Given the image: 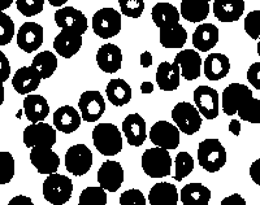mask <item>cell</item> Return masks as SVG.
Listing matches in <instances>:
<instances>
[{"label":"cell","mask_w":260,"mask_h":205,"mask_svg":"<svg viewBox=\"0 0 260 205\" xmlns=\"http://www.w3.org/2000/svg\"><path fill=\"white\" fill-rule=\"evenodd\" d=\"M120 11L126 17L139 18L145 11V2L143 0H118Z\"/></svg>","instance_id":"60d3db41"},{"label":"cell","mask_w":260,"mask_h":205,"mask_svg":"<svg viewBox=\"0 0 260 205\" xmlns=\"http://www.w3.org/2000/svg\"><path fill=\"white\" fill-rule=\"evenodd\" d=\"M8 205H34V204H32L30 197L24 196V195H18V196L13 197V199L9 201Z\"/></svg>","instance_id":"c3c4849f"},{"label":"cell","mask_w":260,"mask_h":205,"mask_svg":"<svg viewBox=\"0 0 260 205\" xmlns=\"http://www.w3.org/2000/svg\"><path fill=\"white\" fill-rule=\"evenodd\" d=\"M73 193L72 179L62 174H48L43 182V196L50 204L64 205L71 200Z\"/></svg>","instance_id":"277c9868"},{"label":"cell","mask_w":260,"mask_h":205,"mask_svg":"<svg viewBox=\"0 0 260 205\" xmlns=\"http://www.w3.org/2000/svg\"><path fill=\"white\" fill-rule=\"evenodd\" d=\"M92 30L99 38L110 39L121 30V13L115 8H102L92 16Z\"/></svg>","instance_id":"8992f818"},{"label":"cell","mask_w":260,"mask_h":205,"mask_svg":"<svg viewBox=\"0 0 260 205\" xmlns=\"http://www.w3.org/2000/svg\"><path fill=\"white\" fill-rule=\"evenodd\" d=\"M122 131L127 143L133 147H141L147 138L146 121L138 113H132L122 122Z\"/></svg>","instance_id":"ffe728a7"},{"label":"cell","mask_w":260,"mask_h":205,"mask_svg":"<svg viewBox=\"0 0 260 205\" xmlns=\"http://www.w3.org/2000/svg\"><path fill=\"white\" fill-rule=\"evenodd\" d=\"M245 12V0H213V15L220 22H234Z\"/></svg>","instance_id":"603a6c76"},{"label":"cell","mask_w":260,"mask_h":205,"mask_svg":"<svg viewBox=\"0 0 260 205\" xmlns=\"http://www.w3.org/2000/svg\"><path fill=\"white\" fill-rule=\"evenodd\" d=\"M245 31L251 39L260 37V11H252L245 17Z\"/></svg>","instance_id":"b9f144b4"},{"label":"cell","mask_w":260,"mask_h":205,"mask_svg":"<svg viewBox=\"0 0 260 205\" xmlns=\"http://www.w3.org/2000/svg\"><path fill=\"white\" fill-rule=\"evenodd\" d=\"M52 7H62L65 3H68V0H47Z\"/></svg>","instance_id":"db71d44e"},{"label":"cell","mask_w":260,"mask_h":205,"mask_svg":"<svg viewBox=\"0 0 260 205\" xmlns=\"http://www.w3.org/2000/svg\"><path fill=\"white\" fill-rule=\"evenodd\" d=\"M15 37V22L4 11H0V46H6L12 42Z\"/></svg>","instance_id":"f35d334b"},{"label":"cell","mask_w":260,"mask_h":205,"mask_svg":"<svg viewBox=\"0 0 260 205\" xmlns=\"http://www.w3.org/2000/svg\"><path fill=\"white\" fill-rule=\"evenodd\" d=\"M80 205H106L107 193L103 187H87L81 192Z\"/></svg>","instance_id":"d590c367"},{"label":"cell","mask_w":260,"mask_h":205,"mask_svg":"<svg viewBox=\"0 0 260 205\" xmlns=\"http://www.w3.org/2000/svg\"><path fill=\"white\" fill-rule=\"evenodd\" d=\"M31 65L41 73L42 79H47L52 77V74L57 69V57L50 51H43L36 55Z\"/></svg>","instance_id":"836d02e7"},{"label":"cell","mask_w":260,"mask_h":205,"mask_svg":"<svg viewBox=\"0 0 260 205\" xmlns=\"http://www.w3.org/2000/svg\"><path fill=\"white\" fill-rule=\"evenodd\" d=\"M150 205H177L178 192L175 185L169 182H160L152 186L148 193Z\"/></svg>","instance_id":"4316f807"},{"label":"cell","mask_w":260,"mask_h":205,"mask_svg":"<svg viewBox=\"0 0 260 205\" xmlns=\"http://www.w3.org/2000/svg\"><path fill=\"white\" fill-rule=\"evenodd\" d=\"M176 165V181L181 182L183 178H186L194 169V160L187 152H180L175 158Z\"/></svg>","instance_id":"74e56055"},{"label":"cell","mask_w":260,"mask_h":205,"mask_svg":"<svg viewBox=\"0 0 260 205\" xmlns=\"http://www.w3.org/2000/svg\"><path fill=\"white\" fill-rule=\"evenodd\" d=\"M11 76V65H9V60L4 52L0 51V81L6 82L7 79Z\"/></svg>","instance_id":"f6af8a7d"},{"label":"cell","mask_w":260,"mask_h":205,"mask_svg":"<svg viewBox=\"0 0 260 205\" xmlns=\"http://www.w3.org/2000/svg\"><path fill=\"white\" fill-rule=\"evenodd\" d=\"M207 2H208V3H211V2H212V0H207Z\"/></svg>","instance_id":"6f0895ef"},{"label":"cell","mask_w":260,"mask_h":205,"mask_svg":"<svg viewBox=\"0 0 260 205\" xmlns=\"http://www.w3.org/2000/svg\"><path fill=\"white\" fill-rule=\"evenodd\" d=\"M142 169L151 178L168 177L172 169V157L168 150L157 146L146 150L142 155Z\"/></svg>","instance_id":"3957f363"},{"label":"cell","mask_w":260,"mask_h":205,"mask_svg":"<svg viewBox=\"0 0 260 205\" xmlns=\"http://www.w3.org/2000/svg\"><path fill=\"white\" fill-rule=\"evenodd\" d=\"M231 71V61L222 53H211L204 60V76L210 81H220L225 78Z\"/></svg>","instance_id":"d4e9b609"},{"label":"cell","mask_w":260,"mask_h":205,"mask_svg":"<svg viewBox=\"0 0 260 205\" xmlns=\"http://www.w3.org/2000/svg\"><path fill=\"white\" fill-rule=\"evenodd\" d=\"M4 82L0 81V106L4 102V96H6V90H4Z\"/></svg>","instance_id":"11a10c76"},{"label":"cell","mask_w":260,"mask_h":205,"mask_svg":"<svg viewBox=\"0 0 260 205\" xmlns=\"http://www.w3.org/2000/svg\"><path fill=\"white\" fill-rule=\"evenodd\" d=\"M24 113L31 123L41 122L50 115V106L42 95H27L24 99Z\"/></svg>","instance_id":"83f0119b"},{"label":"cell","mask_w":260,"mask_h":205,"mask_svg":"<svg viewBox=\"0 0 260 205\" xmlns=\"http://www.w3.org/2000/svg\"><path fill=\"white\" fill-rule=\"evenodd\" d=\"M150 141L166 150H176L180 146V129L168 121H157L150 130Z\"/></svg>","instance_id":"9c48e42d"},{"label":"cell","mask_w":260,"mask_h":205,"mask_svg":"<svg viewBox=\"0 0 260 205\" xmlns=\"http://www.w3.org/2000/svg\"><path fill=\"white\" fill-rule=\"evenodd\" d=\"M197 109L206 120H215L219 116V92L210 86H199L194 91Z\"/></svg>","instance_id":"30bf717a"},{"label":"cell","mask_w":260,"mask_h":205,"mask_svg":"<svg viewBox=\"0 0 260 205\" xmlns=\"http://www.w3.org/2000/svg\"><path fill=\"white\" fill-rule=\"evenodd\" d=\"M250 177L257 186H260V158H257L250 166Z\"/></svg>","instance_id":"7dc6e473"},{"label":"cell","mask_w":260,"mask_h":205,"mask_svg":"<svg viewBox=\"0 0 260 205\" xmlns=\"http://www.w3.org/2000/svg\"><path fill=\"white\" fill-rule=\"evenodd\" d=\"M159 41L164 48H182L187 41V31L180 22L160 27Z\"/></svg>","instance_id":"f1b7e54d"},{"label":"cell","mask_w":260,"mask_h":205,"mask_svg":"<svg viewBox=\"0 0 260 205\" xmlns=\"http://www.w3.org/2000/svg\"><path fill=\"white\" fill-rule=\"evenodd\" d=\"M175 62L178 64L181 74L186 81H194L201 77L202 59L198 52L192 50H183L175 57Z\"/></svg>","instance_id":"44dd1931"},{"label":"cell","mask_w":260,"mask_h":205,"mask_svg":"<svg viewBox=\"0 0 260 205\" xmlns=\"http://www.w3.org/2000/svg\"><path fill=\"white\" fill-rule=\"evenodd\" d=\"M252 97V91L242 83H231L222 91V111L225 115L234 116L237 111Z\"/></svg>","instance_id":"8fae6325"},{"label":"cell","mask_w":260,"mask_h":205,"mask_svg":"<svg viewBox=\"0 0 260 205\" xmlns=\"http://www.w3.org/2000/svg\"><path fill=\"white\" fill-rule=\"evenodd\" d=\"M141 65L143 67H150L152 65V55L148 51H146V52L141 55Z\"/></svg>","instance_id":"681fc988"},{"label":"cell","mask_w":260,"mask_h":205,"mask_svg":"<svg viewBox=\"0 0 260 205\" xmlns=\"http://www.w3.org/2000/svg\"><path fill=\"white\" fill-rule=\"evenodd\" d=\"M198 162L208 173H216L226 164V151L216 138L204 139L198 146Z\"/></svg>","instance_id":"7a4b0ae2"},{"label":"cell","mask_w":260,"mask_h":205,"mask_svg":"<svg viewBox=\"0 0 260 205\" xmlns=\"http://www.w3.org/2000/svg\"><path fill=\"white\" fill-rule=\"evenodd\" d=\"M16 164L12 153L0 152V185H7L15 177Z\"/></svg>","instance_id":"8d00e7d4"},{"label":"cell","mask_w":260,"mask_h":205,"mask_svg":"<svg viewBox=\"0 0 260 205\" xmlns=\"http://www.w3.org/2000/svg\"><path fill=\"white\" fill-rule=\"evenodd\" d=\"M96 62L104 73L113 74L120 71L122 62V52L116 44H103L96 52Z\"/></svg>","instance_id":"d6986e66"},{"label":"cell","mask_w":260,"mask_h":205,"mask_svg":"<svg viewBox=\"0 0 260 205\" xmlns=\"http://www.w3.org/2000/svg\"><path fill=\"white\" fill-rule=\"evenodd\" d=\"M172 118L180 131L186 135L198 132L202 127V122H203V118L198 109L192 107L191 102L189 101H181L176 104L172 111Z\"/></svg>","instance_id":"5b68a950"},{"label":"cell","mask_w":260,"mask_h":205,"mask_svg":"<svg viewBox=\"0 0 260 205\" xmlns=\"http://www.w3.org/2000/svg\"><path fill=\"white\" fill-rule=\"evenodd\" d=\"M180 15L189 22H203L210 15V3L207 0H182Z\"/></svg>","instance_id":"f546056e"},{"label":"cell","mask_w":260,"mask_h":205,"mask_svg":"<svg viewBox=\"0 0 260 205\" xmlns=\"http://www.w3.org/2000/svg\"><path fill=\"white\" fill-rule=\"evenodd\" d=\"M24 144L27 148H32L36 146L52 147L56 143V129L50 126L48 123L36 122L31 123L24 130Z\"/></svg>","instance_id":"ba28073f"},{"label":"cell","mask_w":260,"mask_h":205,"mask_svg":"<svg viewBox=\"0 0 260 205\" xmlns=\"http://www.w3.org/2000/svg\"><path fill=\"white\" fill-rule=\"evenodd\" d=\"M18 12L25 17H32L43 11L45 0H16Z\"/></svg>","instance_id":"ab89813d"},{"label":"cell","mask_w":260,"mask_h":205,"mask_svg":"<svg viewBox=\"0 0 260 205\" xmlns=\"http://www.w3.org/2000/svg\"><path fill=\"white\" fill-rule=\"evenodd\" d=\"M92 152L85 144H76L65 153V167L76 177L85 176L92 166Z\"/></svg>","instance_id":"52a82bcc"},{"label":"cell","mask_w":260,"mask_h":205,"mask_svg":"<svg viewBox=\"0 0 260 205\" xmlns=\"http://www.w3.org/2000/svg\"><path fill=\"white\" fill-rule=\"evenodd\" d=\"M55 22L61 29H72L81 36L87 30V18L74 7H64L55 12Z\"/></svg>","instance_id":"e0dca14e"},{"label":"cell","mask_w":260,"mask_h":205,"mask_svg":"<svg viewBox=\"0 0 260 205\" xmlns=\"http://www.w3.org/2000/svg\"><path fill=\"white\" fill-rule=\"evenodd\" d=\"M219 42V29L213 24H201L192 34V46L198 51L207 52Z\"/></svg>","instance_id":"484cf974"},{"label":"cell","mask_w":260,"mask_h":205,"mask_svg":"<svg viewBox=\"0 0 260 205\" xmlns=\"http://www.w3.org/2000/svg\"><path fill=\"white\" fill-rule=\"evenodd\" d=\"M152 21L157 27H164L168 25L178 24L180 22V12L175 6L171 3H157L151 11Z\"/></svg>","instance_id":"d6a6232c"},{"label":"cell","mask_w":260,"mask_h":205,"mask_svg":"<svg viewBox=\"0 0 260 205\" xmlns=\"http://www.w3.org/2000/svg\"><path fill=\"white\" fill-rule=\"evenodd\" d=\"M78 107L86 122H96L106 112V101L99 91H85L78 100Z\"/></svg>","instance_id":"7c38bea8"},{"label":"cell","mask_w":260,"mask_h":205,"mask_svg":"<svg viewBox=\"0 0 260 205\" xmlns=\"http://www.w3.org/2000/svg\"><path fill=\"white\" fill-rule=\"evenodd\" d=\"M124 182V169L121 164L112 160H107L98 170V183L108 192L120 190Z\"/></svg>","instance_id":"5bb4252c"},{"label":"cell","mask_w":260,"mask_h":205,"mask_svg":"<svg viewBox=\"0 0 260 205\" xmlns=\"http://www.w3.org/2000/svg\"><path fill=\"white\" fill-rule=\"evenodd\" d=\"M154 91V85L151 82H143L141 85V92L142 94H151Z\"/></svg>","instance_id":"816d5d0a"},{"label":"cell","mask_w":260,"mask_h":205,"mask_svg":"<svg viewBox=\"0 0 260 205\" xmlns=\"http://www.w3.org/2000/svg\"><path fill=\"white\" fill-rule=\"evenodd\" d=\"M221 205H246V200L240 193H233L231 196L225 197L221 201Z\"/></svg>","instance_id":"bcb514c9"},{"label":"cell","mask_w":260,"mask_h":205,"mask_svg":"<svg viewBox=\"0 0 260 205\" xmlns=\"http://www.w3.org/2000/svg\"><path fill=\"white\" fill-rule=\"evenodd\" d=\"M257 55L260 56V41H259V43H257Z\"/></svg>","instance_id":"9f6ffc18"},{"label":"cell","mask_w":260,"mask_h":205,"mask_svg":"<svg viewBox=\"0 0 260 205\" xmlns=\"http://www.w3.org/2000/svg\"><path fill=\"white\" fill-rule=\"evenodd\" d=\"M237 115L240 116L242 121L250 123H260V100L250 97L247 101L237 111Z\"/></svg>","instance_id":"e575fe53"},{"label":"cell","mask_w":260,"mask_h":205,"mask_svg":"<svg viewBox=\"0 0 260 205\" xmlns=\"http://www.w3.org/2000/svg\"><path fill=\"white\" fill-rule=\"evenodd\" d=\"M15 0H0V11H6L9 7L12 6Z\"/></svg>","instance_id":"f5cc1de1"},{"label":"cell","mask_w":260,"mask_h":205,"mask_svg":"<svg viewBox=\"0 0 260 205\" xmlns=\"http://www.w3.org/2000/svg\"><path fill=\"white\" fill-rule=\"evenodd\" d=\"M43 44V27L37 22H25L17 32V46L26 53L38 50Z\"/></svg>","instance_id":"9a60e30c"},{"label":"cell","mask_w":260,"mask_h":205,"mask_svg":"<svg viewBox=\"0 0 260 205\" xmlns=\"http://www.w3.org/2000/svg\"><path fill=\"white\" fill-rule=\"evenodd\" d=\"M229 131L232 134H234L236 136H238L241 132V123L238 120H232L231 123H229Z\"/></svg>","instance_id":"f907efd6"},{"label":"cell","mask_w":260,"mask_h":205,"mask_svg":"<svg viewBox=\"0 0 260 205\" xmlns=\"http://www.w3.org/2000/svg\"><path fill=\"white\" fill-rule=\"evenodd\" d=\"M30 161L39 174L56 173L60 166V157L47 146H36L30 152Z\"/></svg>","instance_id":"4fadbf2b"},{"label":"cell","mask_w":260,"mask_h":205,"mask_svg":"<svg viewBox=\"0 0 260 205\" xmlns=\"http://www.w3.org/2000/svg\"><path fill=\"white\" fill-rule=\"evenodd\" d=\"M180 197L183 205H208L211 191L202 183H189L183 186Z\"/></svg>","instance_id":"1f68e13d"},{"label":"cell","mask_w":260,"mask_h":205,"mask_svg":"<svg viewBox=\"0 0 260 205\" xmlns=\"http://www.w3.org/2000/svg\"><path fill=\"white\" fill-rule=\"evenodd\" d=\"M42 81L41 73L32 66H22L15 73L12 78V86L20 95H26L36 91Z\"/></svg>","instance_id":"ac0fdd59"},{"label":"cell","mask_w":260,"mask_h":205,"mask_svg":"<svg viewBox=\"0 0 260 205\" xmlns=\"http://www.w3.org/2000/svg\"><path fill=\"white\" fill-rule=\"evenodd\" d=\"M106 95L111 104L115 107H124L132 100V87L121 78L111 79L106 87Z\"/></svg>","instance_id":"4dcf8cb0"},{"label":"cell","mask_w":260,"mask_h":205,"mask_svg":"<svg viewBox=\"0 0 260 205\" xmlns=\"http://www.w3.org/2000/svg\"><path fill=\"white\" fill-rule=\"evenodd\" d=\"M82 117L78 111L71 106L60 107L53 113V126L64 134H72L81 126Z\"/></svg>","instance_id":"7402d4cb"},{"label":"cell","mask_w":260,"mask_h":205,"mask_svg":"<svg viewBox=\"0 0 260 205\" xmlns=\"http://www.w3.org/2000/svg\"><path fill=\"white\" fill-rule=\"evenodd\" d=\"M120 205H146L145 195L136 188L125 191L120 196Z\"/></svg>","instance_id":"7bdbcfd3"},{"label":"cell","mask_w":260,"mask_h":205,"mask_svg":"<svg viewBox=\"0 0 260 205\" xmlns=\"http://www.w3.org/2000/svg\"><path fill=\"white\" fill-rule=\"evenodd\" d=\"M92 143L98 152L104 156H116L122 150L120 129L113 123H99L92 130Z\"/></svg>","instance_id":"6da1fadb"},{"label":"cell","mask_w":260,"mask_h":205,"mask_svg":"<svg viewBox=\"0 0 260 205\" xmlns=\"http://www.w3.org/2000/svg\"><path fill=\"white\" fill-rule=\"evenodd\" d=\"M82 47V36L76 30L61 29L53 39V48L64 59L73 57Z\"/></svg>","instance_id":"2e32d148"},{"label":"cell","mask_w":260,"mask_h":205,"mask_svg":"<svg viewBox=\"0 0 260 205\" xmlns=\"http://www.w3.org/2000/svg\"><path fill=\"white\" fill-rule=\"evenodd\" d=\"M247 81L256 90H260V62H254L247 71Z\"/></svg>","instance_id":"ee69618b"},{"label":"cell","mask_w":260,"mask_h":205,"mask_svg":"<svg viewBox=\"0 0 260 205\" xmlns=\"http://www.w3.org/2000/svg\"><path fill=\"white\" fill-rule=\"evenodd\" d=\"M181 69L178 64L168 61L160 62L156 71V83L160 90L175 91L180 87Z\"/></svg>","instance_id":"cb8c5ba5"}]
</instances>
